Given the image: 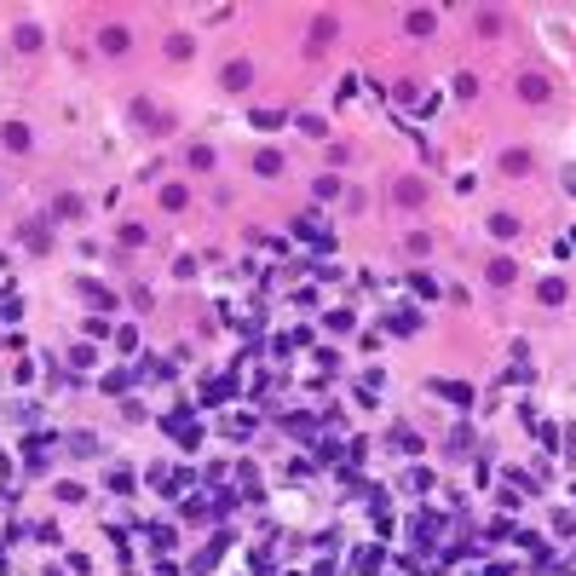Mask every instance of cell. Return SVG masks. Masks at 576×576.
<instances>
[{
  "instance_id": "obj_1",
  "label": "cell",
  "mask_w": 576,
  "mask_h": 576,
  "mask_svg": "<svg viewBox=\"0 0 576 576\" xmlns=\"http://www.w3.org/2000/svg\"><path fill=\"white\" fill-rule=\"evenodd\" d=\"M519 99H548V81H542V75H524V81H519Z\"/></svg>"
},
{
  "instance_id": "obj_4",
  "label": "cell",
  "mask_w": 576,
  "mask_h": 576,
  "mask_svg": "<svg viewBox=\"0 0 576 576\" xmlns=\"http://www.w3.org/2000/svg\"><path fill=\"white\" fill-rule=\"evenodd\" d=\"M490 231H495V236H513V231H519V219H513V214H495V219H490Z\"/></svg>"
},
{
  "instance_id": "obj_6",
  "label": "cell",
  "mask_w": 576,
  "mask_h": 576,
  "mask_svg": "<svg viewBox=\"0 0 576 576\" xmlns=\"http://www.w3.org/2000/svg\"><path fill=\"white\" fill-rule=\"evenodd\" d=\"M248 75H254L248 63H231V70H225V87H248Z\"/></svg>"
},
{
  "instance_id": "obj_3",
  "label": "cell",
  "mask_w": 576,
  "mask_h": 576,
  "mask_svg": "<svg viewBox=\"0 0 576 576\" xmlns=\"http://www.w3.org/2000/svg\"><path fill=\"white\" fill-rule=\"evenodd\" d=\"M404 23H409V35H426V29H432V23H438V18H432V12H409V18H404Z\"/></svg>"
},
{
  "instance_id": "obj_2",
  "label": "cell",
  "mask_w": 576,
  "mask_h": 576,
  "mask_svg": "<svg viewBox=\"0 0 576 576\" xmlns=\"http://www.w3.org/2000/svg\"><path fill=\"white\" fill-rule=\"evenodd\" d=\"M421 196H426L421 179H398V202H421Z\"/></svg>"
},
{
  "instance_id": "obj_5",
  "label": "cell",
  "mask_w": 576,
  "mask_h": 576,
  "mask_svg": "<svg viewBox=\"0 0 576 576\" xmlns=\"http://www.w3.org/2000/svg\"><path fill=\"white\" fill-rule=\"evenodd\" d=\"M490 282H513V260H490Z\"/></svg>"
}]
</instances>
